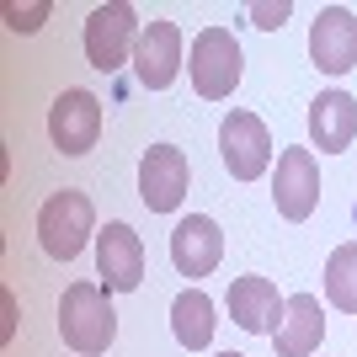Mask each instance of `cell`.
I'll return each instance as SVG.
<instances>
[{
    "instance_id": "6da1fadb",
    "label": "cell",
    "mask_w": 357,
    "mask_h": 357,
    "mask_svg": "<svg viewBox=\"0 0 357 357\" xmlns=\"http://www.w3.org/2000/svg\"><path fill=\"white\" fill-rule=\"evenodd\" d=\"M59 336L70 352L80 357H102L118 336V314L102 283H70L59 298Z\"/></svg>"
},
{
    "instance_id": "7a4b0ae2",
    "label": "cell",
    "mask_w": 357,
    "mask_h": 357,
    "mask_svg": "<svg viewBox=\"0 0 357 357\" xmlns=\"http://www.w3.org/2000/svg\"><path fill=\"white\" fill-rule=\"evenodd\" d=\"M139 11L128 6V0H107V6H96V11L86 16V59L91 70H123V64H134V43H139Z\"/></svg>"
},
{
    "instance_id": "3957f363",
    "label": "cell",
    "mask_w": 357,
    "mask_h": 357,
    "mask_svg": "<svg viewBox=\"0 0 357 357\" xmlns=\"http://www.w3.org/2000/svg\"><path fill=\"white\" fill-rule=\"evenodd\" d=\"M91 224H96L91 197L80 192V187H64V192H54L43 208H38V240H43V251L54 256V261H75L91 240Z\"/></svg>"
},
{
    "instance_id": "277c9868",
    "label": "cell",
    "mask_w": 357,
    "mask_h": 357,
    "mask_svg": "<svg viewBox=\"0 0 357 357\" xmlns=\"http://www.w3.org/2000/svg\"><path fill=\"white\" fill-rule=\"evenodd\" d=\"M187 70H192V91L203 96V102H224V96L240 86V70H245L235 32H229V27H203L192 38V59H187Z\"/></svg>"
},
{
    "instance_id": "5b68a950",
    "label": "cell",
    "mask_w": 357,
    "mask_h": 357,
    "mask_svg": "<svg viewBox=\"0 0 357 357\" xmlns=\"http://www.w3.org/2000/svg\"><path fill=\"white\" fill-rule=\"evenodd\" d=\"M219 155H224V165H229V176H235V181H256L272 165L267 123L256 118V112H224V123H219Z\"/></svg>"
},
{
    "instance_id": "8992f818",
    "label": "cell",
    "mask_w": 357,
    "mask_h": 357,
    "mask_svg": "<svg viewBox=\"0 0 357 357\" xmlns=\"http://www.w3.org/2000/svg\"><path fill=\"white\" fill-rule=\"evenodd\" d=\"M96 272L107 294H134L144 283V240L134 235V224L112 219L107 229H96Z\"/></svg>"
},
{
    "instance_id": "52a82bcc",
    "label": "cell",
    "mask_w": 357,
    "mask_h": 357,
    "mask_svg": "<svg viewBox=\"0 0 357 357\" xmlns=\"http://www.w3.org/2000/svg\"><path fill=\"white\" fill-rule=\"evenodd\" d=\"M272 203L288 224H304L320 203V165H314V149H283L278 155V171H272Z\"/></svg>"
},
{
    "instance_id": "ba28073f",
    "label": "cell",
    "mask_w": 357,
    "mask_h": 357,
    "mask_svg": "<svg viewBox=\"0 0 357 357\" xmlns=\"http://www.w3.org/2000/svg\"><path fill=\"white\" fill-rule=\"evenodd\" d=\"M102 134V102L91 91H64L48 107V139L59 155H91Z\"/></svg>"
},
{
    "instance_id": "9c48e42d",
    "label": "cell",
    "mask_w": 357,
    "mask_h": 357,
    "mask_svg": "<svg viewBox=\"0 0 357 357\" xmlns=\"http://www.w3.org/2000/svg\"><path fill=\"white\" fill-rule=\"evenodd\" d=\"M187 155L176 144H149L144 160H139V197H144L149 213H171L187 197Z\"/></svg>"
},
{
    "instance_id": "30bf717a",
    "label": "cell",
    "mask_w": 357,
    "mask_h": 357,
    "mask_svg": "<svg viewBox=\"0 0 357 357\" xmlns=\"http://www.w3.org/2000/svg\"><path fill=\"white\" fill-rule=\"evenodd\" d=\"M181 27L176 22H144V32H139V43H134V75H139V86L144 91H165L171 80L181 75Z\"/></svg>"
},
{
    "instance_id": "8fae6325",
    "label": "cell",
    "mask_w": 357,
    "mask_h": 357,
    "mask_svg": "<svg viewBox=\"0 0 357 357\" xmlns=\"http://www.w3.org/2000/svg\"><path fill=\"white\" fill-rule=\"evenodd\" d=\"M310 59L326 75H347L357 64V16L347 6H326L310 27Z\"/></svg>"
},
{
    "instance_id": "7c38bea8",
    "label": "cell",
    "mask_w": 357,
    "mask_h": 357,
    "mask_svg": "<svg viewBox=\"0 0 357 357\" xmlns=\"http://www.w3.org/2000/svg\"><path fill=\"white\" fill-rule=\"evenodd\" d=\"M283 310H288V298H278L272 278H235L229 283V320L240 331H251V336H272L283 326Z\"/></svg>"
},
{
    "instance_id": "4fadbf2b",
    "label": "cell",
    "mask_w": 357,
    "mask_h": 357,
    "mask_svg": "<svg viewBox=\"0 0 357 357\" xmlns=\"http://www.w3.org/2000/svg\"><path fill=\"white\" fill-rule=\"evenodd\" d=\"M219 256H224V235L208 213H192L171 229V261H176L181 278H208L219 267Z\"/></svg>"
},
{
    "instance_id": "5bb4252c",
    "label": "cell",
    "mask_w": 357,
    "mask_h": 357,
    "mask_svg": "<svg viewBox=\"0 0 357 357\" xmlns=\"http://www.w3.org/2000/svg\"><path fill=\"white\" fill-rule=\"evenodd\" d=\"M310 139L320 155H342L357 139V102L347 91H320L310 102Z\"/></svg>"
},
{
    "instance_id": "9a60e30c",
    "label": "cell",
    "mask_w": 357,
    "mask_h": 357,
    "mask_svg": "<svg viewBox=\"0 0 357 357\" xmlns=\"http://www.w3.org/2000/svg\"><path fill=\"white\" fill-rule=\"evenodd\" d=\"M326 336V310L314 294H294L283 310V326L272 331V352L278 357H310Z\"/></svg>"
},
{
    "instance_id": "2e32d148",
    "label": "cell",
    "mask_w": 357,
    "mask_h": 357,
    "mask_svg": "<svg viewBox=\"0 0 357 357\" xmlns=\"http://www.w3.org/2000/svg\"><path fill=\"white\" fill-rule=\"evenodd\" d=\"M171 331H176V342L187 347V352H203V347L213 342V298L203 294V288L176 294V304H171Z\"/></svg>"
},
{
    "instance_id": "e0dca14e",
    "label": "cell",
    "mask_w": 357,
    "mask_h": 357,
    "mask_svg": "<svg viewBox=\"0 0 357 357\" xmlns=\"http://www.w3.org/2000/svg\"><path fill=\"white\" fill-rule=\"evenodd\" d=\"M326 298L342 314H357V240L336 245L326 261Z\"/></svg>"
},
{
    "instance_id": "ac0fdd59",
    "label": "cell",
    "mask_w": 357,
    "mask_h": 357,
    "mask_svg": "<svg viewBox=\"0 0 357 357\" xmlns=\"http://www.w3.org/2000/svg\"><path fill=\"white\" fill-rule=\"evenodd\" d=\"M48 16V0H38V6H6V27L11 32H38Z\"/></svg>"
},
{
    "instance_id": "d6986e66",
    "label": "cell",
    "mask_w": 357,
    "mask_h": 357,
    "mask_svg": "<svg viewBox=\"0 0 357 357\" xmlns=\"http://www.w3.org/2000/svg\"><path fill=\"white\" fill-rule=\"evenodd\" d=\"M288 11H294L288 0H278V6H251V22L272 32V27H283V22H288Z\"/></svg>"
},
{
    "instance_id": "ffe728a7",
    "label": "cell",
    "mask_w": 357,
    "mask_h": 357,
    "mask_svg": "<svg viewBox=\"0 0 357 357\" xmlns=\"http://www.w3.org/2000/svg\"><path fill=\"white\" fill-rule=\"evenodd\" d=\"M0 314H6L0 320V342H11V331H16V298L11 294H0Z\"/></svg>"
},
{
    "instance_id": "44dd1931",
    "label": "cell",
    "mask_w": 357,
    "mask_h": 357,
    "mask_svg": "<svg viewBox=\"0 0 357 357\" xmlns=\"http://www.w3.org/2000/svg\"><path fill=\"white\" fill-rule=\"evenodd\" d=\"M219 357H240V352H219Z\"/></svg>"
}]
</instances>
